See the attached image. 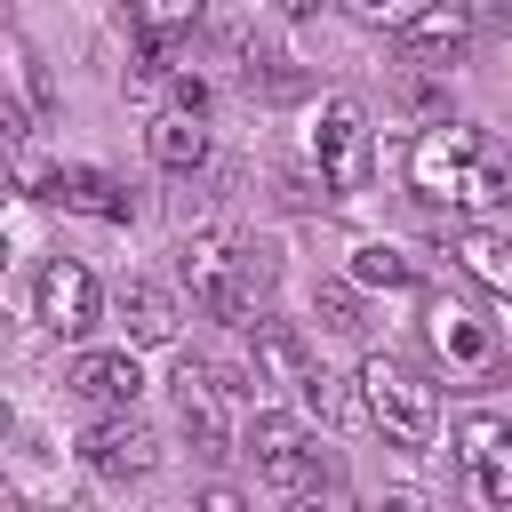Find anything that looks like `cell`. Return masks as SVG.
Segmentation results:
<instances>
[{
  "instance_id": "cell-26",
  "label": "cell",
  "mask_w": 512,
  "mask_h": 512,
  "mask_svg": "<svg viewBox=\"0 0 512 512\" xmlns=\"http://www.w3.org/2000/svg\"><path fill=\"white\" fill-rule=\"evenodd\" d=\"M344 8H352V16H368V24H384V16H392V0H344Z\"/></svg>"
},
{
  "instance_id": "cell-12",
  "label": "cell",
  "mask_w": 512,
  "mask_h": 512,
  "mask_svg": "<svg viewBox=\"0 0 512 512\" xmlns=\"http://www.w3.org/2000/svg\"><path fill=\"white\" fill-rule=\"evenodd\" d=\"M80 448H88V464H96L104 480H144V472L160 464V440H152V424H136L128 408H120V416H104V424H96Z\"/></svg>"
},
{
  "instance_id": "cell-25",
  "label": "cell",
  "mask_w": 512,
  "mask_h": 512,
  "mask_svg": "<svg viewBox=\"0 0 512 512\" xmlns=\"http://www.w3.org/2000/svg\"><path fill=\"white\" fill-rule=\"evenodd\" d=\"M464 8H472L480 24H512V0H464Z\"/></svg>"
},
{
  "instance_id": "cell-18",
  "label": "cell",
  "mask_w": 512,
  "mask_h": 512,
  "mask_svg": "<svg viewBox=\"0 0 512 512\" xmlns=\"http://www.w3.org/2000/svg\"><path fill=\"white\" fill-rule=\"evenodd\" d=\"M232 248H240L232 232H192V240H184V256H176V272H184V288H192L200 304H208V296L224 288V272H232Z\"/></svg>"
},
{
  "instance_id": "cell-13",
  "label": "cell",
  "mask_w": 512,
  "mask_h": 512,
  "mask_svg": "<svg viewBox=\"0 0 512 512\" xmlns=\"http://www.w3.org/2000/svg\"><path fill=\"white\" fill-rule=\"evenodd\" d=\"M248 352H256V384H296L304 392V376H312V352H304V336L288 328V320H248Z\"/></svg>"
},
{
  "instance_id": "cell-17",
  "label": "cell",
  "mask_w": 512,
  "mask_h": 512,
  "mask_svg": "<svg viewBox=\"0 0 512 512\" xmlns=\"http://www.w3.org/2000/svg\"><path fill=\"white\" fill-rule=\"evenodd\" d=\"M120 328H128V344H168L176 336V296L160 280H128L120 288Z\"/></svg>"
},
{
  "instance_id": "cell-19",
  "label": "cell",
  "mask_w": 512,
  "mask_h": 512,
  "mask_svg": "<svg viewBox=\"0 0 512 512\" xmlns=\"http://www.w3.org/2000/svg\"><path fill=\"white\" fill-rule=\"evenodd\" d=\"M504 200H512V152L480 144V152H472V168H464V192H456V208L488 216V208H504Z\"/></svg>"
},
{
  "instance_id": "cell-27",
  "label": "cell",
  "mask_w": 512,
  "mask_h": 512,
  "mask_svg": "<svg viewBox=\"0 0 512 512\" xmlns=\"http://www.w3.org/2000/svg\"><path fill=\"white\" fill-rule=\"evenodd\" d=\"M280 8H288V16H320V0H280Z\"/></svg>"
},
{
  "instance_id": "cell-3",
  "label": "cell",
  "mask_w": 512,
  "mask_h": 512,
  "mask_svg": "<svg viewBox=\"0 0 512 512\" xmlns=\"http://www.w3.org/2000/svg\"><path fill=\"white\" fill-rule=\"evenodd\" d=\"M232 400H240V384L224 376V368H208V360H184L176 368V416H184V432H192V448L200 456H232Z\"/></svg>"
},
{
  "instance_id": "cell-8",
  "label": "cell",
  "mask_w": 512,
  "mask_h": 512,
  "mask_svg": "<svg viewBox=\"0 0 512 512\" xmlns=\"http://www.w3.org/2000/svg\"><path fill=\"white\" fill-rule=\"evenodd\" d=\"M96 312H104L96 272H88V264H72V256H48V264H40V320H48L56 336H88V328H96Z\"/></svg>"
},
{
  "instance_id": "cell-7",
  "label": "cell",
  "mask_w": 512,
  "mask_h": 512,
  "mask_svg": "<svg viewBox=\"0 0 512 512\" xmlns=\"http://www.w3.org/2000/svg\"><path fill=\"white\" fill-rule=\"evenodd\" d=\"M312 160H320V184H328V192H352V184L368 176V112H360L352 96H336V104L320 112Z\"/></svg>"
},
{
  "instance_id": "cell-16",
  "label": "cell",
  "mask_w": 512,
  "mask_h": 512,
  "mask_svg": "<svg viewBox=\"0 0 512 512\" xmlns=\"http://www.w3.org/2000/svg\"><path fill=\"white\" fill-rule=\"evenodd\" d=\"M144 144H152V160L168 168V176H192V168H208V120L200 112H160L152 128H144Z\"/></svg>"
},
{
  "instance_id": "cell-6",
  "label": "cell",
  "mask_w": 512,
  "mask_h": 512,
  "mask_svg": "<svg viewBox=\"0 0 512 512\" xmlns=\"http://www.w3.org/2000/svg\"><path fill=\"white\" fill-rule=\"evenodd\" d=\"M272 288H280V248L240 240V248H232V272H224V288L208 296V312H216V320H232V328H248V320H264V312H272Z\"/></svg>"
},
{
  "instance_id": "cell-15",
  "label": "cell",
  "mask_w": 512,
  "mask_h": 512,
  "mask_svg": "<svg viewBox=\"0 0 512 512\" xmlns=\"http://www.w3.org/2000/svg\"><path fill=\"white\" fill-rule=\"evenodd\" d=\"M448 256L464 264V280H472V288H488V296H504V304H512V240H504V232L464 224V232L448 240Z\"/></svg>"
},
{
  "instance_id": "cell-10",
  "label": "cell",
  "mask_w": 512,
  "mask_h": 512,
  "mask_svg": "<svg viewBox=\"0 0 512 512\" xmlns=\"http://www.w3.org/2000/svg\"><path fill=\"white\" fill-rule=\"evenodd\" d=\"M472 8L464 0H432V8H416L408 24H400V56L408 64H456L464 56V40H472Z\"/></svg>"
},
{
  "instance_id": "cell-21",
  "label": "cell",
  "mask_w": 512,
  "mask_h": 512,
  "mask_svg": "<svg viewBox=\"0 0 512 512\" xmlns=\"http://www.w3.org/2000/svg\"><path fill=\"white\" fill-rule=\"evenodd\" d=\"M200 8H208V0H128L136 32H152V40H176V32H192V24H200Z\"/></svg>"
},
{
  "instance_id": "cell-2",
  "label": "cell",
  "mask_w": 512,
  "mask_h": 512,
  "mask_svg": "<svg viewBox=\"0 0 512 512\" xmlns=\"http://www.w3.org/2000/svg\"><path fill=\"white\" fill-rule=\"evenodd\" d=\"M424 344H432V360H440V376H448L456 392H488V384L504 376V336H496L472 304L432 296V304H424Z\"/></svg>"
},
{
  "instance_id": "cell-14",
  "label": "cell",
  "mask_w": 512,
  "mask_h": 512,
  "mask_svg": "<svg viewBox=\"0 0 512 512\" xmlns=\"http://www.w3.org/2000/svg\"><path fill=\"white\" fill-rule=\"evenodd\" d=\"M72 392L96 400V408H136L144 368H136V352H80L72 360Z\"/></svg>"
},
{
  "instance_id": "cell-4",
  "label": "cell",
  "mask_w": 512,
  "mask_h": 512,
  "mask_svg": "<svg viewBox=\"0 0 512 512\" xmlns=\"http://www.w3.org/2000/svg\"><path fill=\"white\" fill-rule=\"evenodd\" d=\"M480 144H488V136L464 128V120H432V128H416V144H408V192H416V200H456V192H464V168H472Z\"/></svg>"
},
{
  "instance_id": "cell-1",
  "label": "cell",
  "mask_w": 512,
  "mask_h": 512,
  "mask_svg": "<svg viewBox=\"0 0 512 512\" xmlns=\"http://www.w3.org/2000/svg\"><path fill=\"white\" fill-rule=\"evenodd\" d=\"M360 408H368V424H376L384 440H400V448H432V432H440V384L416 376V368L392 360V352H368V360H360Z\"/></svg>"
},
{
  "instance_id": "cell-23",
  "label": "cell",
  "mask_w": 512,
  "mask_h": 512,
  "mask_svg": "<svg viewBox=\"0 0 512 512\" xmlns=\"http://www.w3.org/2000/svg\"><path fill=\"white\" fill-rule=\"evenodd\" d=\"M168 96H176L184 112H208V80H200V72H168Z\"/></svg>"
},
{
  "instance_id": "cell-22",
  "label": "cell",
  "mask_w": 512,
  "mask_h": 512,
  "mask_svg": "<svg viewBox=\"0 0 512 512\" xmlns=\"http://www.w3.org/2000/svg\"><path fill=\"white\" fill-rule=\"evenodd\" d=\"M304 408H312L320 424H352V392H344L336 376H304Z\"/></svg>"
},
{
  "instance_id": "cell-5",
  "label": "cell",
  "mask_w": 512,
  "mask_h": 512,
  "mask_svg": "<svg viewBox=\"0 0 512 512\" xmlns=\"http://www.w3.org/2000/svg\"><path fill=\"white\" fill-rule=\"evenodd\" d=\"M456 464H464V488L480 504H512V424L504 416H464L456 424Z\"/></svg>"
},
{
  "instance_id": "cell-24",
  "label": "cell",
  "mask_w": 512,
  "mask_h": 512,
  "mask_svg": "<svg viewBox=\"0 0 512 512\" xmlns=\"http://www.w3.org/2000/svg\"><path fill=\"white\" fill-rule=\"evenodd\" d=\"M320 320H328V328H360V320H352V296H344V288H320Z\"/></svg>"
},
{
  "instance_id": "cell-20",
  "label": "cell",
  "mask_w": 512,
  "mask_h": 512,
  "mask_svg": "<svg viewBox=\"0 0 512 512\" xmlns=\"http://www.w3.org/2000/svg\"><path fill=\"white\" fill-rule=\"evenodd\" d=\"M352 280H360V288H416V256H408V248L368 240V248L352 256Z\"/></svg>"
},
{
  "instance_id": "cell-9",
  "label": "cell",
  "mask_w": 512,
  "mask_h": 512,
  "mask_svg": "<svg viewBox=\"0 0 512 512\" xmlns=\"http://www.w3.org/2000/svg\"><path fill=\"white\" fill-rule=\"evenodd\" d=\"M248 456L264 464L272 488H320V456L304 448V424L280 416V408H264V416L248 424Z\"/></svg>"
},
{
  "instance_id": "cell-11",
  "label": "cell",
  "mask_w": 512,
  "mask_h": 512,
  "mask_svg": "<svg viewBox=\"0 0 512 512\" xmlns=\"http://www.w3.org/2000/svg\"><path fill=\"white\" fill-rule=\"evenodd\" d=\"M40 200L48 208H72V216H96V224H128V184H112L104 168H48L40 176Z\"/></svg>"
}]
</instances>
